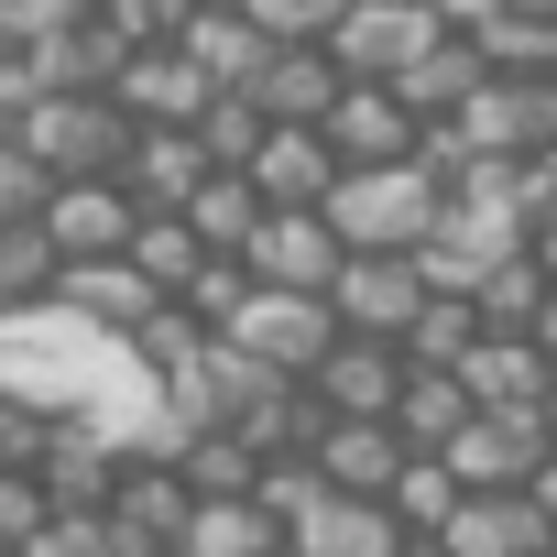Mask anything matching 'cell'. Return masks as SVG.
I'll list each match as a JSON object with an SVG mask.
<instances>
[{
  "mask_svg": "<svg viewBox=\"0 0 557 557\" xmlns=\"http://www.w3.org/2000/svg\"><path fill=\"white\" fill-rule=\"evenodd\" d=\"M0 394L99 437L110 459H164L175 426H164V372L143 361L132 329L66 307V296H23L0 307Z\"/></svg>",
  "mask_w": 557,
  "mask_h": 557,
  "instance_id": "cell-1",
  "label": "cell"
},
{
  "mask_svg": "<svg viewBox=\"0 0 557 557\" xmlns=\"http://www.w3.org/2000/svg\"><path fill=\"white\" fill-rule=\"evenodd\" d=\"M437 197H448V175L426 153H383V164H339L318 208H329L339 251H416L426 219H437Z\"/></svg>",
  "mask_w": 557,
  "mask_h": 557,
  "instance_id": "cell-2",
  "label": "cell"
},
{
  "mask_svg": "<svg viewBox=\"0 0 557 557\" xmlns=\"http://www.w3.org/2000/svg\"><path fill=\"white\" fill-rule=\"evenodd\" d=\"M208 329H219L240 361H262V372H296V383H307V372H318V350L339 339V307H329L318 285H251V273H240V296H230Z\"/></svg>",
  "mask_w": 557,
  "mask_h": 557,
  "instance_id": "cell-3",
  "label": "cell"
},
{
  "mask_svg": "<svg viewBox=\"0 0 557 557\" xmlns=\"http://www.w3.org/2000/svg\"><path fill=\"white\" fill-rule=\"evenodd\" d=\"M448 143L459 153H546L557 143V77L546 66H481V88L448 110Z\"/></svg>",
  "mask_w": 557,
  "mask_h": 557,
  "instance_id": "cell-4",
  "label": "cell"
},
{
  "mask_svg": "<svg viewBox=\"0 0 557 557\" xmlns=\"http://www.w3.org/2000/svg\"><path fill=\"white\" fill-rule=\"evenodd\" d=\"M12 132H23L55 175H121V153H132V110H121L110 88H45Z\"/></svg>",
  "mask_w": 557,
  "mask_h": 557,
  "instance_id": "cell-5",
  "label": "cell"
},
{
  "mask_svg": "<svg viewBox=\"0 0 557 557\" xmlns=\"http://www.w3.org/2000/svg\"><path fill=\"white\" fill-rule=\"evenodd\" d=\"M437 34H448V12H437V0H339L329 55H339V77H405Z\"/></svg>",
  "mask_w": 557,
  "mask_h": 557,
  "instance_id": "cell-6",
  "label": "cell"
},
{
  "mask_svg": "<svg viewBox=\"0 0 557 557\" xmlns=\"http://www.w3.org/2000/svg\"><path fill=\"white\" fill-rule=\"evenodd\" d=\"M437 459H448L459 492H481V481H535V459H546V416H535V405H470V416L437 437Z\"/></svg>",
  "mask_w": 557,
  "mask_h": 557,
  "instance_id": "cell-7",
  "label": "cell"
},
{
  "mask_svg": "<svg viewBox=\"0 0 557 557\" xmlns=\"http://www.w3.org/2000/svg\"><path fill=\"white\" fill-rule=\"evenodd\" d=\"M329 307H339V329H361V339H405V318L426 307V273H416V251H339Z\"/></svg>",
  "mask_w": 557,
  "mask_h": 557,
  "instance_id": "cell-8",
  "label": "cell"
},
{
  "mask_svg": "<svg viewBox=\"0 0 557 557\" xmlns=\"http://www.w3.org/2000/svg\"><path fill=\"white\" fill-rule=\"evenodd\" d=\"M240 273H251V285H318V296H329V273H339L329 208H262V219L240 230Z\"/></svg>",
  "mask_w": 557,
  "mask_h": 557,
  "instance_id": "cell-9",
  "label": "cell"
},
{
  "mask_svg": "<svg viewBox=\"0 0 557 557\" xmlns=\"http://www.w3.org/2000/svg\"><path fill=\"white\" fill-rule=\"evenodd\" d=\"M426 535H448L459 557H535L557 524H546V503H535L524 481H481V492H459V503H448Z\"/></svg>",
  "mask_w": 557,
  "mask_h": 557,
  "instance_id": "cell-10",
  "label": "cell"
},
{
  "mask_svg": "<svg viewBox=\"0 0 557 557\" xmlns=\"http://www.w3.org/2000/svg\"><path fill=\"white\" fill-rule=\"evenodd\" d=\"M34 219H45L55 262H77V251H121L132 219H143V197H132L121 175H55V197H45Z\"/></svg>",
  "mask_w": 557,
  "mask_h": 557,
  "instance_id": "cell-11",
  "label": "cell"
},
{
  "mask_svg": "<svg viewBox=\"0 0 557 557\" xmlns=\"http://www.w3.org/2000/svg\"><path fill=\"white\" fill-rule=\"evenodd\" d=\"M240 175H251V197H262V208H318V197H329V175H339V153H329V132H318V121H262V143L240 153Z\"/></svg>",
  "mask_w": 557,
  "mask_h": 557,
  "instance_id": "cell-12",
  "label": "cell"
},
{
  "mask_svg": "<svg viewBox=\"0 0 557 557\" xmlns=\"http://www.w3.org/2000/svg\"><path fill=\"white\" fill-rule=\"evenodd\" d=\"M318 132H329V153H339V164H383V153H416V132H426V121H416L383 77H339V99H329V121H318Z\"/></svg>",
  "mask_w": 557,
  "mask_h": 557,
  "instance_id": "cell-13",
  "label": "cell"
},
{
  "mask_svg": "<svg viewBox=\"0 0 557 557\" xmlns=\"http://www.w3.org/2000/svg\"><path fill=\"white\" fill-rule=\"evenodd\" d=\"M394 383H405V350L394 339H361V329H339L318 350V372H307V394L329 416H394Z\"/></svg>",
  "mask_w": 557,
  "mask_h": 557,
  "instance_id": "cell-14",
  "label": "cell"
},
{
  "mask_svg": "<svg viewBox=\"0 0 557 557\" xmlns=\"http://www.w3.org/2000/svg\"><path fill=\"white\" fill-rule=\"evenodd\" d=\"M240 99H251L262 121H329L339 55H329V45H262V66L240 77Z\"/></svg>",
  "mask_w": 557,
  "mask_h": 557,
  "instance_id": "cell-15",
  "label": "cell"
},
{
  "mask_svg": "<svg viewBox=\"0 0 557 557\" xmlns=\"http://www.w3.org/2000/svg\"><path fill=\"white\" fill-rule=\"evenodd\" d=\"M164 546H175V557H273V546H285V524H273L262 492H197Z\"/></svg>",
  "mask_w": 557,
  "mask_h": 557,
  "instance_id": "cell-16",
  "label": "cell"
},
{
  "mask_svg": "<svg viewBox=\"0 0 557 557\" xmlns=\"http://www.w3.org/2000/svg\"><path fill=\"white\" fill-rule=\"evenodd\" d=\"M208 175V143L197 121H132V153H121V186L143 208H186V186Z\"/></svg>",
  "mask_w": 557,
  "mask_h": 557,
  "instance_id": "cell-17",
  "label": "cell"
},
{
  "mask_svg": "<svg viewBox=\"0 0 557 557\" xmlns=\"http://www.w3.org/2000/svg\"><path fill=\"white\" fill-rule=\"evenodd\" d=\"M55 296L88 307V318H110V329H143V318L164 307V285H153L132 251H77V262H55Z\"/></svg>",
  "mask_w": 557,
  "mask_h": 557,
  "instance_id": "cell-18",
  "label": "cell"
},
{
  "mask_svg": "<svg viewBox=\"0 0 557 557\" xmlns=\"http://www.w3.org/2000/svg\"><path fill=\"white\" fill-rule=\"evenodd\" d=\"M175 45L197 55V77H208V88H240V77L262 66V45H273V34H262V23L240 12V0H186V23H175Z\"/></svg>",
  "mask_w": 557,
  "mask_h": 557,
  "instance_id": "cell-19",
  "label": "cell"
},
{
  "mask_svg": "<svg viewBox=\"0 0 557 557\" xmlns=\"http://www.w3.org/2000/svg\"><path fill=\"white\" fill-rule=\"evenodd\" d=\"M546 372H557V361H546L524 329H481V339L459 350V394H470V405H535Z\"/></svg>",
  "mask_w": 557,
  "mask_h": 557,
  "instance_id": "cell-20",
  "label": "cell"
},
{
  "mask_svg": "<svg viewBox=\"0 0 557 557\" xmlns=\"http://www.w3.org/2000/svg\"><path fill=\"white\" fill-rule=\"evenodd\" d=\"M307 459H318L339 492H383L394 459H405V437H394V416H329V426L307 437Z\"/></svg>",
  "mask_w": 557,
  "mask_h": 557,
  "instance_id": "cell-21",
  "label": "cell"
},
{
  "mask_svg": "<svg viewBox=\"0 0 557 557\" xmlns=\"http://www.w3.org/2000/svg\"><path fill=\"white\" fill-rule=\"evenodd\" d=\"M383 88H394V99H405L416 121H448V110H459V99L481 88V45H470V34L448 23V34H437V45H426V55H416L405 77H383Z\"/></svg>",
  "mask_w": 557,
  "mask_h": 557,
  "instance_id": "cell-22",
  "label": "cell"
},
{
  "mask_svg": "<svg viewBox=\"0 0 557 557\" xmlns=\"http://www.w3.org/2000/svg\"><path fill=\"white\" fill-rule=\"evenodd\" d=\"M459 416H470L459 372H437V361H405V383H394V437H405V448H437Z\"/></svg>",
  "mask_w": 557,
  "mask_h": 557,
  "instance_id": "cell-23",
  "label": "cell"
},
{
  "mask_svg": "<svg viewBox=\"0 0 557 557\" xmlns=\"http://www.w3.org/2000/svg\"><path fill=\"white\" fill-rule=\"evenodd\" d=\"M121 251H132V262L153 273V285H164V296H186V285H197V262H208V240L186 230V208H143Z\"/></svg>",
  "mask_w": 557,
  "mask_h": 557,
  "instance_id": "cell-24",
  "label": "cell"
},
{
  "mask_svg": "<svg viewBox=\"0 0 557 557\" xmlns=\"http://www.w3.org/2000/svg\"><path fill=\"white\" fill-rule=\"evenodd\" d=\"M470 339H481V307L426 285V307L405 318V339H394V350H405V361H437V372H459V350H470Z\"/></svg>",
  "mask_w": 557,
  "mask_h": 557,
  "instance_id": "cell-25",
  "label": "cell"
},
{
  "mask_svg": "<svg viewBox=\"0 0 557 557\" xmlns=\"http://www.w3.org/2000/svg\"><path fill=\"white\" fill-rule=\"evenodd\" d=\"M23 296H55V240L45 219H0V307H23Z\"/></svg>",
  "mask_w": 557,
  "mask_h": 557,
  "instance_id": "cell-26",
  "label": "cell"
},
{
  "mask_svg": "<svg viewBox=\"0 0 557 557\" xmlns=\"http://www.w3.org/2000/svg\"><path fill=\"white\" fill-rule=\"evenodd\" d=\"M110 503H121V513H132L143 535H175L197 492H186V470H164V459H143V481H132V492H110Z\"/></svg>",
  "mask_w": 557,
  "mask_h": 557,
  "instance_id": "cell-27",
  "label": "cell"
},
{
  "mask_svg": "<svg viewBox=\"0 0 557 557\" xmlns=\"http://www.w3.org/2000/svg\"><path fill=\"white\" fill-rule=\"evenodd\" d=\"M45 197H55V164H45L23 132H0V219H34Z\"/></svg>",
  "mask_w": 557,
  "mask_h": 557,
  "instance_id": "cell-28",
  "label": "cell"
},
{
  "mask_svg": "<svg viewBox=\"0 0 557 557\" xmlns=\"http://www.w3.org/2000/svg\"><path fill=\"white\" fill-rule=\"evenodd\" d=\"M240 12L273 34V45H329V23H339V0H240Z\"/></svg>",
  "mask_w": 557,
  "mask_h": 557,
  "instance_id": "cell-29",
  "label": "cell"
},
{
  "mask_svg": "<svg viewBox=\"0 0 557 557\" xmlns=\"http://www.w3.org/2000/svg\"><path fill=\"white\" fill-rule=\"evenodd\" d=\"M524 339H535V350L557 361V273H546V296H535V318H524Z\"/></svg>",
  "mask_w": 557,
  "mask_h": 557,
  "instance_id": "cell-30",
  "label": "cell"
},
{
  "mask_svg": "<svg viewBox=\"0 0 557 557\" xmlns=\"http://www.w3.org/2000/svg\"><path fill=\"white\" fill-rule=\"evenodd\" d=\"M448 23H481V12H557V0H437Z\"/></svg>",
  "mask_w": 557,
  "mask_h": 557,
  "instance_id": "cell-31",
  "label": "cell"
},
{
  "mask_svg": "<svg viewBox=\"0 0 557 557\" xmlns=\"http://www.w3.org/2000/svg\"><path fill=\"white\" fill-rule=\"evenodd\" d=\"M524 251H535V262H546V273H557V197H546V208H535V219H524Z\"/></svg>",
  "mask_w": 557,
  "mask_h": 557,
  "instance_id": "cell-32",
  "label": "cell"
},
{
  "mask_svg": "<svg viewBox=\"0 0 557 557\" xmlns=\"http://www.w3.org/2000/svg\"><path fill=\"white\" fill-rule=\"evenodd\" d=\"M524 492H535V503H546V524H557V448L535 459V481H524Z\"/></svg>",
  "mask_w": 557,
  "mask_h": 557,
  "instance_id": "cell-33",
  "label": "cell"
},
{
  "mask_svg": "<svg viewBox=\"0 0 557 557\" xmlns=\"http://www.w3.org/2000/svg\"><path fill=\"white\" fill-rule=\"evenodd\" d=\"M394 557H459L448 535H394Z\"/></svg>",
  "mask_w": 557,
  "mask_h": 557,
  "instance_id": "cell-34",
  "label": "cell"
},
{
  "mask_svg": "<svg viewBox=\"0 0 557 557\" xmlns=\"http://www.w3.org/2000/svg\"><path fill=\"white\" fill-rule=\"evenodd\" d=\"M535 416H546V448H557V372H546V394H535Z\"/></svg>",
  "mask_w": 557,
  "mask_h": 557,
  "instance_id": "cell-35",
  "label": "cell"
},
{
  "mask_svg": "<svg viewBox=\"0 0 557 557\" xmlns=\"http://www.w3.org/2000/svg\"><path fill=\"white\" fill-rule=\"evenodd\" d=\"M535 557H557V535H546V546H535Z\"/></svg>",
  "mask_w": 557,
  "mask_h": 557,
  "instance_id": "cell-36",
  "label": "cell"
},
{
  "mask_svg": "<svg viewBox=\"0 0 557 557\" xmlns=\"http://www.w3.org/2000/svg\"><path fill=\"white\" fill-rule=\"evenodd\" d=\"M546 77H557V66H546Z\"/></svg>",
  "mask_w": 557,
  "mask_h": 557,
  "instance_id": "cell-37",
  "label": "cell"
}]
</instances>
